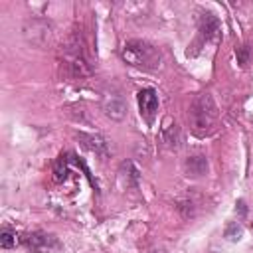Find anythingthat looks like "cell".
Returning <instances> with one entry per match:
<instances>
[{
	"instance_id": "6da1fadb",
	"label": "cell",
	"mask_w": 253,
	"mask_h": 253,
	"mask_svg": "<svg viewBox=\"0 0 253 253\" xmlns=\"http://www.w3.org/2000/svg\"><path fill=\"white\" fill-rule=\"evenodd\" d=\"M217 119V107L215 101L211 99L210 93H200L190 107V121H192V128L198 134H206L211 130L213 123Z\"/></svg>"
},
{
	"instance_id": "7a4b0ae2",
	"label": "cell",
	"mask_w": 253,
	"mask_h": 253,
	"mask_svg": "<svg viewBox=\"0 0 253 253\" xmlns=\"http://www.w3.org/2000/svg\"><path fill=\"white\" fill-rule=\"evenodd\" d=\"M123 59L134 67L156 69L160 67V51L142 40H132L123 47Z\"/></svg>"
},
{
	"instance_id": "3957f363",
	"label": "cell",
	"mask_w": 253,
	"mask_h": 253,
	"mask_svg": "<svg viewBox=\"0 0 253 253\" xmlns=\"http://www.w3.org/2000/svg\"><path fill=\"white\" fill-rule=\"evenodd\" d=\"M20 243L26 249H32L36 253H49V251H57L59 249V241L49 235V233H42V231H34V233H26L22 235Z\"/></svg>"
},
{
	"instance_id": "277c9868",
	"label": "cell",
	"mask_w": 253,
	"mask_h": 253,
	"mask_svg": "<svg viewBox=\"0 0 253 253\" xmlns=\"http://www.w3.org/2000/svg\"><path fill=\"white\" fill-rule=\"evenodd\" d=\"M24 36L34 45H45L51 38V28L43 20H28L24 26Z\"/></svg>"
},
{
	"instance_id": "5b68a950",
	"label": "cell",
	"mask_w": 253,
	"mask_h": 253,
	"mask_svg": "<svg viewBox=\"0 0 253 253\" xmlns=\"http://www.w3.org/2000/svg\"><path fill=\"white\" fill-rule=\"evenodd\" d=\"M138 107H140V115L152 123L154 117H156V111H158V95L154 89H142L138 93Z\"/></svg>"
},
{
	"instance_id": "8992f818",
	"label": "cell",
	"mask_w": 253,
	"mask_h": 253,
	"mask_svg": "<svg viewBox=\"0 0 253 253\" xmlns=\"http://www.w3.org/2000/svg\"><path fill=\"white\" fill-rule=\"evenodd\" d=\"M160 138L168 148H178L182 144V130L176 125V121H172L170 117H166L160 126Z\"/></svg>"
},
{
	"instance_id": "52a82bcc",
	"label": "cell",
	"mask_w": 253,
	"mask_h": 253,
	"mask_svg": "<svg viewBox=\"0 0 253 253\" xmlns=\"http://www.w3.org/2000/svg\"><path fill=\"white\" fill-rule=\"evenodd\" d=\"M77 140L91 152L95 154H107L109 152V146H107V140L101 136V134H93V132H77Z\"/></svg>"
},
{
	"instance_id": "ba28073f",
	"label": "cell",
	"mask_w": 253,
	"mask_h": 253,
	"mask_svg": "<svg viewBox=\"0 0 253 253\" xmlns=\"http://www.w3.org/2000/svg\"><path fill=\"white\" fill-rule=\"evenodd\" d=\"M103 111L107 117H111L113 121H123L125 115H126V103L121 99V97H115V95H109L103 99Z\"/></svg>"
},
{
	"instance_id": "9c48e42d",
	"label": "cell",
	"mask_w": 253,
	"mask_h": 253,
	"mask_svg": "<svg viewBox=\"0 0 253 253\" xmlns=\"http://www.w3.org/2000/svg\"><path fill=\"white\" fill-rule=\"evenodd\" d=\"M184 172H186V176H192V178L204 176L208 172V160H206V156H202V154L188 156L184 160Z\"/></svg>"
},
{
	"instance_id": "30bf717a",
	"label": "cell",
	"mask_w": 253,
	"mask_h": 253,
	"mask_svg": "<svg viewBox=\"0 0 253 253\" xmlns=\"http://www.w3.org/2000/svg\"><path fill=\"white\" fill-rule=\"evenodd\" d=\"M217 32H219V22H217V18H215L213 14H210V12L202 14V18H200V34H202L206 40H210V38H215Z\"/></svg>"
},
{
	"instance_id": "8fae6325",
	"label": "cell",
	"mask_w": 253,
	"mask_h": 253,
	"mask_svg": "<svg viewBox=\"0 0 253 253\" xmlns=\"http://www.w3.org/2000/svg\"><path fill=\"white\" fill-rule=\"evenodd\" d=\"M20 239H22V237H18L16 231H8V229H4V231L0 233V245H2L4 249L14 247L16 243H20Z\"/></svg>"
},
{
	"instance_id": "7c38bea8",
	"label": "cell",
	"mask_w": 253,
	"mask_h": 253,
	"mask_svg": "<svg viewBox=\"0 0 253 253\" xmlns=\"http://www.w3.org/2000/svg\"><path fill=\"white\" fill-rule=\"evenodd\" d=\"M225 237L229 241H239L243 237V227L237 223V221H231L227 227H225Z\"/></svg>"
},
{
	"instance_id": "4fadbf2b",
	"label": "cell",
	"mask_w": 253,
	"mask_h": 253,
	"mask_svg": "<svg viewBox=\"0 0 253 253\" xmlns=\"http://www.w3.org/2000/svg\"><path fill=\"white\" fill-rule=\"evenodd\" d=\"M235 55H237V61H239L241 65H247V63H249V49H247V45L237 47V49H235Z\"/></svg>"
},
{
	"instance_id": "5bb4252c",
	"label": "cell",
	"mask_w": 253,
	"mask_h": 253,
	"mask_svg": "<svg viewBox=\"0 0 253 253\" xmlns=\"http://www.w3.org/2000/svg\"><path fill=\"white\" fill-rule=\"evenodd\" d=\"M235 211H237L239 215H245V213H247V206H245L243 200H237V202H235Z\"/></svg>"
}]
</instances>
